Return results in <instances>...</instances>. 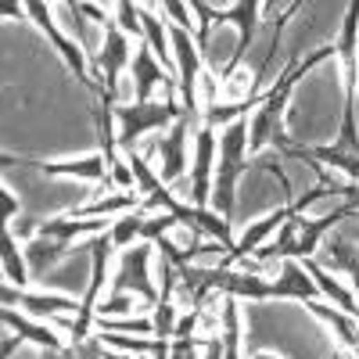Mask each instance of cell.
Here are the masks:
<instances>
[{
    "label": "cell",
    "mask_w": 359,
    "mask_h": 359,
    "mask_svg": "<svg viewBox=\"0 0 359 359\" xmlns=\"http://www.w3.org/2000/svg\"><path fill=\"white\" fill-rule=\"evenodd\" d=\"M323 62H331V65L338 62L334 43H323L320 50H313L306 57H291L284 65V72L259 94V108L248 115V155L252 158H259L269 144H277L284 137V111H287V101H291V90Z\"/></svg>",
    "instance_id": "1"
},
{
    "label": "cell",
    "mask_w": 359,
    "mask_h": 359,
    "mask_svg": "<svg viewBox=\"0 0 359 359\" xmlns=\"http://www.w3.org/2000/svg\"><path fill=\"white\" fill-rule=\"evenodd\" d=\"M252 169L248 155V118H237L219 133V158H216V187H212V212L230 219L233 198H237V180Z\"/></svg>",
    "instance_id": "2"
},
{
    "label": "cell",
    "mask_w": 359,
    "mask_h": 359,
    "mask_svg": "<svg viewBox=\"0 0 359 359\" xmlns=\"http://www.w3.org/2000/svg\"><path fill=\"white\" fill-rule=\"evenodd\" d=\"M184 115L176 94H165V101H118L115 104V126H118V151H137L144 137H162L176 118Z\"/></svg>",
    "instance_id": "3"
},
{
    "label": "cell",
    "mask_w": 359,
    "mask_h": 359,
    "mask_svg": "<svg viewBox=\"0 0 359 359\" xmlns=\"http://www.w3.org/2000/svg\"><path fill=\"white\" fill-rule=\"evenodd\" d=\"M205 123L201 118H194V115H180L176 123L162 133V137H151V144H155V151H158V158H162V165H158V176H162V184L165 187H172V191H187V158H191V151H187V140H194V133L201 130Z\"/></svg>",
    "instance_id": "4"
},
{
    "label": "cell",
    "mask_w": 359,
    "mask_h": 359,
    "mask_svg": "<svg viewBox=\"0 0 359 359\" xmlns=\"http://www.w3.org/2000/svg\"><path fill=\"white\" fill-rule=\"evenodd\" d=\"M25 15L33 18V22H36V29H40V33L54 43V50L62 54V62L69 65V72H72V76L90 90V94H94V97H101V94H104V86H101L94 76H90L83 47H79V43H72V36H69L65 29L54 22V4H43V0H29V4H25Z\"/></svg>",
    "instance_id": "5"
},
{
    "label": "cell",
    "mask_w": 359,
    "mask_h": 359,
    "mask_svg": "<svg viewBox=\"0 0 359 359\" xmlns=\"http://www.w3.org/2000/svg\"><path fill=\"white\" fill-rule=\"evenodd\" d=\"M155 255H158V248L155 245H147V241H140V245H133V248H126V252H118V266H115V273H111V294H118V291H126V294H140L144 298V306H158V298H162V291H155V280H151V262H155Z\"/></svg>",
    "instance_id": "6"
},
{
    "label": "cell",
    "mask_w": 359,
    "mask_h": 359,
    "mask_svg": "<svg viewBox=\"0 0 359 359\" xmlns=\"http://www.w3.org/2000/svg\"><path fill=\"white\" fill-rule=\"evenodd\" d=\"M101 47L94 54V79L104 86V94L111 101L123 97V90H118V79H123V72H130V62H133V54H130V36L123 33V29L115 25V18L101 29Z\"/></svg>",
    "instance_id": "7"
},
{
    "label": "cell",
    "mask_w": 359,
    "mask_h": 359,
    "mask_svg": "<svg viewBox=\"0 0 359 359\" xmlns=\"http://www.w3.org/2000/svg\"><path fill=\"white\" fill-rule=\"evenodd\" d=\"M216 158H219V133L212 126H201L194 133V147H191V205L198 208H212V187H216Z\"/></svg>",
    "instance_id": "8"
},
{
    "label": "cell",
    "mask_w": 359,
    "mask_h": 359,
    "mask_svg": "<svg viewBox=\"0 0 359 359\" xmlns=\"http://www.w3.org/2000/svg\"><path fill=\"white\" fill-rule=\"evenodd\" d=\"M237 25V47H233V54H230V62L223 65V72H219V83H226L233 72H237V65L245 62V54H248V47L255 43V29H259V22H262V4L259 0H237V4H230V8H216V25Z\"/></svg>",
    "instance_id": "9"
},
{
    "label": "cell",
    "mask_w": 359,
    "mask_h": 359,
    "mask_svg": "<svg viewBox=\"0 0 359 359\" xmlns=\"http://www.w3.org/2000/svg\"><path fill=\"white\" fill-rule=\"evenodd\" d=\"M0 298H4L8 309H22L25 316H33V320H47L50 327H54L57 316H79V306H83V302H76V298H69V294L22 291V287H15V284L0 287Z\"/></svg>",
    "instance_id": "10"
},
{
    "label": "cell",
    "mask_w": 359,
    "mask_h": 359,
    "mask_svg": "<svg viewBox=\"0 0 359 359\" xmlns=\"http://www.w3.org/2000/svg\"><path fill=\"white\" fill-rule=\"evenodd\" d=\"M291 216H302L298 212V205L294 201H287V205H280V208H273L269 216H262V219H255V223H248L245 226V233L233 241V248H230V255L223 259V266H241L245 259H252L262 245H269V237H273Z\"/></svg>",
    "instance_id": "11"
},
{
    "label": "cell",
    "mask_w": 359,
    "mask_h": 359,
    "mask_svg": "<svg viewBox=\"0 0 359 359\" xmlns=\"http://www.w3.org/2000/svg\"><path fill=\"white\" fill-rule=\"evenodd\" d=\"M29 165V169H40L43 176H72L83 180V184H101V191L111 187V169L104 162V155H83V158H69V162H25V158H11L4 155V165Z\"/></svg>",
    "instance_id": "12"
},
{
    "label": "cell",
    "mask_w": 359,
    "mask_h": 359,
    "mask_svg": "<svg viewBox=\"0 0 359 359\" xmlns=\"http://www.w3.org/2000/svg\"><path fill=\"white\" fill-rule=\"evenodd\" d=\"M130 83H133V101H140V104H147L151 101V94L158 86H169V90H176V79L162 69V62L155 57V50L147 47L144 40L140 43H133V62H130Z\"/></svg>",
    "instance_id": "13"
},
{
    "label": "cell",
    "mask_w": 359,
    "mask_h": 359,
    "mask_svg": "<svg viewBox=\"0 0 359 359\" xmlns=\"http://www.w3.org/2000/svg\"><path fill=\"white\" fill-rule=\"evenodd\" d=\"M323 269H331V273H345L348 277V291L355 294L359 302V245H352L348 237H331V241H323L320 252L313 255Z\"/></svg>",
    "instance_id": "14"
},
{
    "label": "cell",
    "mask_w": 359,
    "mask_h": 359,
    "mask_svg": "<svg viewBox=\"0 0 359 359\" xmlns=\"http://www.w3.org/2000/svg\"><path fill=\"white\" fill-rule=\"evenodd\" d=\"M0 320H4L8 331L22 334L25 341H33V345H40V348H65V345H69V338L57 334V327H50L47 320H33V316H25L22 309H8V306H4Z\"/></svg>",
    "instance_id": "15"
},
{
    "label": "cell",
    "mask_w": 359,
    "mask_h": 359,
    "mask_svg": "<svg viewBox=\"0 0 359 359\" xmlns=\"http://www.w3.org/2000/svg\"><path fill=\"white\" fill-rule=\"evenodd\" d=\"M22 248H25V262L33 277H43L50 266H57L72 252H83V248L90 252V245H62V241H47V237H29V241H22Z\"/></svg>",
    "instance_id": "16"
},
{
    "label": "cell",
    "mask_w": 359,
    "mask_h": 359,
    "mask_svg": "<svg viewBox=\"0 0 359 359\" xmlns=\"http://www.w3.org/2000/svg\"><path fill=\"white\" fill-rule=\"evenodd\" d=\"M0 262H4V284H15V287L29 291V280H33V273H29L25 248H22L18 237L11 233V226H4V233H0Z\"/></svg>",
    "instance_id": "17"
},
{
    "label": "cell",
    "mask_w": 359,
    "mask_h": 359,
    "mask_svg": "<svg viewBox=\"0 0 359 359\" xmlns=\"http://www.w3.org/2000/svg\"><path fill=\"white\" fill-rule=\"evenodd\" d=\"M306 309H309L313 316H320V320H323L327 327H331L341 348H348L352 355H359V323H355V320H352L348 313L334 309L331 302H309Z\"/></svg>",
    "instance_id": "18"
},
{
    "label": "cell",
    "mask_w": 359,
    "mask_h": 359,
    "mask_svg": "<svg viewBox=\"0 0 359 359\" xmlns=\"http://www.w3.org/2000/svg\"><path fill=\"white\" fill-rule=\"evenodd\" d=\"M144 223H147L144 205H140V208H133V212H126V216H115V223H111V230H108L111 248H115V252H126L130 245H140Z\"/></svg>",
    "instance_id": "19"
},
{
    "label": "cell",
    "mask_w": 359,
    "mask_h": 359,
    "mask_svg": "<svg viewBox=\"0 0 359 359\" xmlns=\"http://www.w3.org/2000/svg\"><path fill=\"white\" fill-rule=\"evenodd\" d=\"M144 201L137 194H111V198H101V201H90L83 208H76V219H97V216H111V212H133V208H140Z\"/></svg>",
    "instance_id": "20"
},
{
    "label": "cell",
    "mask_w": 359,
    "mask_h": 359,
    "mask_svg": "<svg viewBox=\"0 0 359 359\" xmlns=\"http://www.w3.org/2000/svg\"><path fill=\"white\" fill-rule=\"evenodd\" d=\"M108 345L101 334H90L83 341H69L65 348H40V359H104Z\"/></svg>",
    "instance_id": "21"
},
{
    "label": "cell",
    "mask_w": 359,
    "mask_h": 359,
    "mask_svg": "<svg viewBox=\"0 0 359 359\" xmlns=\"http://www.w3.org/2000/svg\"><path fill=\"white\" fill-rule=\"evenodd\" d=\"M111 18H115V25L123 29V33L130 36V40H144V29H140V4L137 0H118V4H111Z\"/></svg>",
    "instance_id": "22"
},
{
    "label": "cell",
    "mask_w": 359,
    "mask_h": 359,
    "mask_svg": "<svg viewBox=\"0 0 359 359\" xmlns=\"http://www.w3.org/2000/svg\"><path fill=\"white\" fill-rule=\"evenodd\" d=\"M130 309H133V294H126V291H118V294H111L108 302H101L97 306V320H115V316H130ZM94 320V323H97Z\"/></svg>",
    "instance_id": "23"
},
{
    "label": "cell",
    "mask_w": 359,
    "mask_h": 359,
    "mask_svg": "<svg viewBox=\"0 0 359 359\" xmlns=\"http://www.w3.org/2000/svg\"><path fill=\"white\" fill-rule=\"evenodd\" d=\"M162 18L169 22V25H180V29H187V33H194V25H191V18H187V11H191V4H180V0H162Z\"/></svg>",
    "instance_id": "24"
},
{
    "label": "cell",
    "mask_w": 359,
    "mask_h": 359,
    "mask_svg": "<svg viewBox=\"0 0 359 359\" xmlns=\"http://www.w3.org/2000/svg\"><path fill=\"white\" fill-rule=\"evenodd\" d=\"M0 201H4V226H11V223H18V198L11 194V187H0Z\"/></svg>",
    "instance_id": "25"
},
{
    "label": "cell",
    "mask_w": 359,
    "mask_h": 359,
    "mask_svg": "<svg viewBox=\"0 0 359 359\" xmlns=\"http://www.w3.org/2000/svg\"><path fill=\"white\" fill-rule=\"evenodd\" d=\"M25 345V338L22 334H15V331H4V341H0V359H11L18 348Z\"/></svg>",
    "instance_id": "26"
},
{
    "label": "cell",
    "mask_w": 359,
    "mask_h": 359,
    "mask_svg": "<svg viewBox=\"0 0 359 359\" xmlns=\"http://www.w3.org/2000/svg\"><path fill=\"white\" fill-rule=\"evenodd\" d=\"M0 18H4V22L25 18V4H11V0H8V4H0Z\"/></svg>",
    "instance_id": "27"
},
{
    "label": "cell",
    "mask_w": 359,
    "mask_h": 359,
    "mask_svg": "<svg viewBox=\"0 0 359 359\" xmlns=\"http://www.w3.org/2000/svg\"><path fill=\"white\" fill-rule=\"evenodd\" d=\"M104 359H137V355H130V352H115V348H108V352H104Z\"/></svg>",
    "instance_id": "28"
},
{
    "label": "cell",
    "mask_w": 359,
    "mask_h": 359,
    "mask_svg": "<svg viewBox=\"0 0 359 359\" xmlns=\"http://www.w3.org/2000/svg\"><path fill=\"white\" fill-rule=\"evenodd\" d=\"M252 359H280V355H273V352H255Z\"/></svg>",
    "instance_id": "29"
},
{
    "label": "cell",
    "mask_w": 359,
    "mask_h": 359,
    "mask_svg": "<svg viewBox=\"0 0 359 359\" xmlns=\"http://www.w3.org/2000/svg\"><path fill=\"white\" fill-rule=\"evenodd\" d=\"M352 219H359V208H355V216H352Z\"/></svg>",
    "instance_id": "30"
},
{
    "label": "cell",
    "mask_w": 359,
    "mask_h": 359,
    "mask_svg": "<svg viewBox=\"0 0 359 359\" xmlns=\"http://www.w3.org/2000/svg\"><path fill=\"white\" fill-rule=\"evenodd\" d=\"M137 359H147V355H137Z\"/></svg>",
    "instance_id": "31"
}]
</instances>
